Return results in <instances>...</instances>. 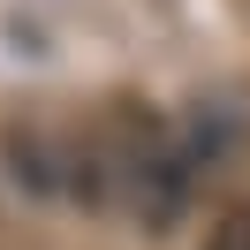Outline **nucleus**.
I'll return each instance as SVG.
<instances>
[{"label":"nucleus","instance_id":"f257e3e1","mask_svg":"<svg viewBox=\"0 0 250 250\" xmlns=\"http://www.w3.org/2000/svg\"><path fill=\"white\" fill-rule=\"evenodd\" d=\"M205 250H250V212H228V220H220V235H212Z\"/></svg>","mask_w":250,"mask_h":250}]
</instances>
